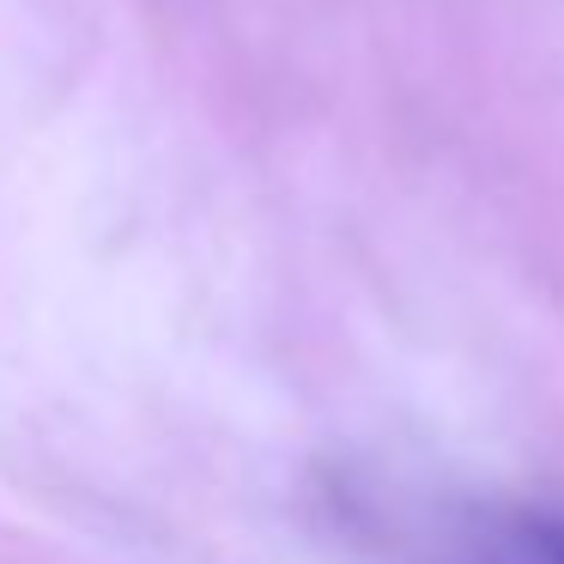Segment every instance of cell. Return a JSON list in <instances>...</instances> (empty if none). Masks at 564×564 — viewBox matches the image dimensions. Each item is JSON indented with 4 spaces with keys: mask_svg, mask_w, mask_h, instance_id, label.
<instances>
[{
    "mask_svg": "<svg viewBox=\"0 0 564 564\" xmlns=\"http://www.w3.org/2000/svg\"><path fill=\"white\" fill-rule=\"evenodd\" d=\"M540 552L564 564V528H540Z\"/></svg>",
    "mask_w": 564,
    "mask_h": 564,
    "instance_id": "cell-1",
    "label": "cell"
}]
</instances>
